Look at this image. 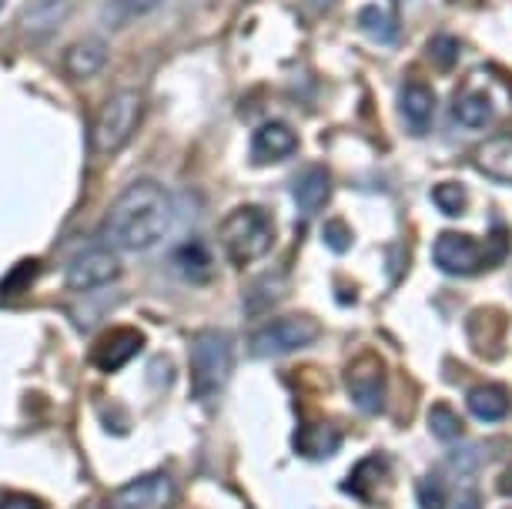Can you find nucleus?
I'll list each match as a JSON object with an SVG mask.
<instances>
[{
    "label": "nucleus",
    "instance_id": "1",
    "mask_svg": "<svg viewBox=\"0 0 512 509\" xmlns=\"http://www.w3.org/2000/svg\"><path fill=\"white\" fill-rule=\"evenodd\" d=\"M171 195L158 181H134L124 188L104 218V235L114 248L144 252L158 245L171 228Z\"/></svg>",
    "mask_w": 512,
    "mask_h": 509
},
{
    "label": "nucleus",
    "instance_id": "2",
    "mask_svg": "<svg viewBox=\"0 0 512 509\" xmlns=\"http://www.w3.org/2000/svg\"><path fill=\"white\" fill-rule=\"evenodd\" d=\"M221 245H225V255L235 265H251L268 255L275 245V225L268 218V211L258 205L235 208L221 222Z\"/></svg>",
    "mask_w": 512,
    "mask_h": 509
},
{
    "label": "nucleus",
    "instance_id": "3",
    "mask_svg": "<svg viewBox=\"0 0 512 509\" xmlns=\"http://www.w3.org/2000/svg\"><path fill=\"white\" fill-rule=\"evenodd\" d=\"M235 366V345L225 332H198L191 339V389L195 399H215L228 386Z\"/></svg>",
    "mask_w": 512,
    "mask_h": 509
},
{
    "label": "nucleus",
    "instance_id": "4",
    "mask_svg": "<svg viewBox=\"0 0 512 509\" xmlns=\"http://www.w3.org/2000/svg\"><path fill=\"white\" fill-rule=\"evenodd\" d=\"M144 118V94L141 91H118L104 101V108L98 111V121L91 128L94 151L101 155H114L124 144L134 138L138 124Z\"/></svg>",
    "mask_w": 512,
    "mask_h": 509
},
{
    "label": "nucleus",
    "instance_id": "5",
    "mask_svg": "<svg viewBox=\"0 0 512 509\" xmlns=\"http://www.w3.org/2000/svg\"><path fill=\"white\" fill-rule=\"evenodd\" d=\"M318 339V322L312 315H302V312H292V315H282V319H272L268 325L255 332L251 339V352L258 359H275V355H288V352H298L305 345H312Z\"/></svg>",
    "mask_w": 512,
    "mask_h": 509
},
{
    "label": "nucleus",
    "instance_id": "6",
    "mask_svg": "<svg viewBox=\"0 0 512 509\" xmlns=\"http://www.w3.org/2000/svg\"><path fill=\"white\" fill-rule=\"evenodd\" d=\"M345 389H349L352 402L362 412H375L385 409V396H389V369H385L382 355L375 352H359L355 359L345 366Z\"/></svg>",
    "mask_w": 512,
    "mask_h": 509
},
{
    "label": "nucleus",
    "instance_id": "7",
    "mask_svg": "<svg viewBox=\"0 0 512 509\" xmlns=\"http://www.w3.org/2000/svg\"><path fill=\"white\" fill-rule=\"evenodd\" d=\"M175 496L178 486L168 473H148L114 489L104 509H171Z\"/></svg>",
    "mask_w": 512,
    "mask_h": 509
},
{
    "label": "nucleus",
    "instance_id": "8",
    "mask_svg": "<svg viewBox=\"0 0 512 509\" xmlns=\"http://www.w3.org/2000/svg\"><path fill=\"white\" fill-rule=\"evenodd\" d=\"M121 278V258L111 252V248H84L81 255L67 265L64 272V285L71 292H94V288H104Z\"/></svg>",
    "mask_w": 512,
    "mask_h": 509
},
{
    "label": "nucleus",
    "instance_id": "9",
    "mask_svg": "<svg viewBox=\"0 0 512 509\" xmlns=\"http://www.w3.org/2000/svg\"><path fill=\"white\" fill-rule=\"evenodd\" d=\"M432 258H436V265L449 275H472L489 265L486 245L462 232H442L436 238V245H432Z\"/></svg>",
    "mask_w": 512,
    "mask_h": 509
},
{
    "label": "nucleus",
    "instance_id": "10",
    "mask_svg": "<svg viewBox=\"0 0 512 509\" xmlns=\"http://www.w3.org/2000/svg\"><path fill=\"white\" fill-rule=\"evenodd\" d=\"M144 335L131 325H121V329H108L98 335V342L91 345V366L101 372H118L121 366H128L134 355L141 352Z\"/></svg>",
    "mask_w": 512,
    "mask_h": 509
},
{
    "label": "nucleus",
    "instance_id": "11",
    "mask_svg": "<svg viewBox=\"0 0 512 509\" xmlns=\"http://www.w3.org/2000/svg\"><path fill=\"white\" fill-rule=\"evenodd\" d=\"M295 151H298V134L285 121L262 124L255 131V138H251V161L255 165H278V161L292 158Z\"/></svg>",
    "mask_w": 512,
    "mask_h": 509
},
{
    "label": "nucleus",
    "instance_id": "12",
    "mask_svg": "<svg viewBox=\"0 0 512 509\" xmlns=\"http://www.w3.org/2000/svg\"><path fill=\"white\" fill-rule=\"evenodd\" d=\"M292 195H295V205L302 215H318V211L332 201V175H328L322 165L305 168L302 175L295 178Z\"/></svg>",
    "mask_w": 512,
    "mask_h": 509
},
{
    "label": "nucleus",
    "instance_id": "13",
    "mask_svg": "<svg viewBox=\"0 0 512 509\" xmlns=\"http://www.w3.org/2000/svg\"><path fill=\"white\" fill-rule=\"evenodd\" d=\"M472 165L492 181H506L512 185V134H499V138L482 141L472 151Z\"/></svg>",
    "mask_w": 512,
    "mask_h": 509
},
{
    "label": "nucleus",
    "instance_id": "14",
    "mask_svg": "<svg viewBox=\"0 0 512 509\" xmlns=\"http://www.w3.org/2000/svg\"><path fill=\"white\" fill-rule=\"evenodd\" d=\"M399 111L412 131H429L432 114H436V94L425 81H409L399 94Z\"/></svg>",
    "mask_w": 512,
    "mask_h": 509
},
{
    "label": "nucleus",
    "instance_id": "15",
    "mask_svg": "<svg viewBox=\"0 0 512 509\" xmlns=\"http://www.w3.org/2000/svg\"><path fill=\"white\" fill-rule=\"evenodd\" d=\"M338 446H342V432H338L335 422H328V419H315L295 432V449L308 459L332 456Z\"/></svg>",
    "mask_w": 512,
    "mask_h": 509
},
{
    "label": "nucleus",
    "instance_id": "16",
    "mask_svg": "<svg viewBox=\"0 0 512 509\" xmlns=\"http://www.w3.org/2000/svg\"><path fill=\"white\" fill-rule=\"evenodd\" d=\"M502 329H506V315L496 309H482L469 319V342L479 355H499L502 352Z\"/></svg>",
    "mask_w": 512,
    "mask_h": 509
},
{
    "label": "nucleus",
    "instance_id": "17",
    "mask_svg": "<svg viewBox=\"0 0 512 509\" xmlns=\"http://www.w3.org/2000/svg\"><path fill=\"white\" fill-rule=\"evenodd\" d=\"M469 402V412L476 419L482 422H499V419H506L509 416V409H512V399H509V392L502 389V386H476L466 396Z\"/></svg>",
    "mask_w": 512,
    "mask_h": 509
},
{
    "label": "nucleus",
    "instance_id": "18",
    "mask_svg": "<svg viewBox=\"0 0 512 509\" xmlns=\"http://www.w3.org/2000/svg\"><path fill=\"white\" fill-rule=\"evenodd\" d=\"M67 64V74H74V78H94V74L101 71L104 64H108V47L104 41H77L71 51L64 57Z\"/></svg>",
    "mask_w": 512,
    "mask_h": 509
},
{
    "label": "nucleus",
    "instance_id": "19",
    "mask_svg": "<svg viewBox=\"0 0 512 509\" xmlns=\"http://www.w3.org/2000/svg\"><path fill=\"white\" fill-rule=\"evenodd\" d=\"M452 111H456V118L462 128H472V131H479V128H486V124L492 121V114H496V108H492V101L486 98L482 91H459V98L456 104H452Z\"/></svg>",
    "mask_w": 512,
    "mask_h": 509
},
{
    "label": "nucleus",
    "instance_id": "20",
    "mask_svg": "<svg viewBox=\"0 0 512 509\" xmlns=\"http://www.w3.org/2000/svg\"><path fill=\"white\" fill-rule=\"evenodd\" d=\"M164 0H108L101 11V21L104 27H111V31H118L124 24H134L141 21V17H148L151 11H158Z\"/></svg>",
    "mask_w": 512,
    "mask_h": 509
},
{
    "label": "nucleus",
    "instance_id": "21",
    "mask_svg": "<svg viewBox=\"0 0 512 509\" xmlns=\"http://www.w3.org/2000/svg\"><path fill=\"white\" fill-rule=\"evenodd\" d=\"M359 27L372 37V41H379V44H395V37H399V21H395V17L385 11V7H379V4L362 7V11H359Z\"/></svg>",
    "mask_w": 512,
    "mask_h": 509
},
{
    "label": "nucleus",
    "instance_id": "22",
    "mask_svg": "<svg viewBox=\"0 0 512 509\" xmlns=\"http://www.w3.org/2000/svg\"><path fill=\"white\" fill-rule=\"evenodd\" d=\"M385 459L382 456H372V459H365V463H359L355 466V473L345 479V489L349 493H355L359 499H365V496H372V489L379 486V483H385Z\"/></svg>",
    "mask_w": 512,
    "mask_h": 509
},
{
    "label": "nucleus",
    "instance_id": "23",
    "mask_svg": "<svg viewBox=\"0 0 512 509\" xmlns=\"http://www.w3.org/2000/svg\"><path fill=\"white\" fill-rule=\"evenodd\" d=\"M64 14H67V0H44V4H37L34 11L24 17V27L34 37L51 34V31H57V27H61Z\"/></svg>",
    "mask_w": 512,
    "mask_h": 509
},
{
    "label": "nucleus",
    "instance_id": "24",
    "mask_svg": "<svg viewBox=\"0 0 512 509\" xmlns=\"http://www.w3.org/2000/svg\"><path fill=\"white\" fill-rule=\"evenodd\" d=\"M432 201H436V208L442 215L459 218V215H466V208H469V191L462 188L459 181H442V185H436V191H432Z\"/></svg>",
    "mask_w": 512,
    "mask_h": 509
},
{
    "label": "nucleus",
    "instance_id": "25",
    "mask_svg": "<svg viewBox=\"0 0 512 509\" xmlns=\"http://www.w3.org/2000/svg\"><path fill=\"white\" fill-rule=\"evenodd\" d=\"M178 268L185 272L191 282H205L211 275V255L205 245L188 242L185 248H178Z\"/></svg>",
    "mask_w": 512,
    "mask_h": 509
},
{
    "label": "nucleus",
    "instance_id": "26",
    "mask_svg": "<svg viewBox=\"0 0 512 509\" xmlns=\"http://www.w3.org/2000/svg\"><path fill=\"white\" fill-rule=\"evenodd\" d=\"M429 429L436 432L442 443H452V439L462 436V419L449 406L439 402V406H432V412H429Z\"/></svg>",
    "mask_w": 512,
    "mask_h": 509
},
{
    "label": "nucleus",
    "instance_id": "27",
    "mask_svg": "<svg viewBox=\"0 0 512 509\" xmlns=\"http://www.w3.org/2000/svg\"><path fill=\"white\" fill-rule=\"evenodd\" d=\"M37 272H41V262H37V258H24L21 265L11 268V272L4 275V282H0V295H14V292H24V288H31Z\"/></svg>",
    "mask_w": 512,
    "mask_h": 509
},
{
    "label": "nucleus",
    "instance_id": "28",
    "mask_svg": "<svg viewBox=\"0 0 512 509\" xmlns=\"http://www.w3.org/2000/svg\"><path fill=\"white\" fill-rule=\"evenodd\" d=\"M429 61L436 64V71H452L459 61V44L452 37H432L429 41Z\"/></svg>",
    "mask_w": 512,
    "mask_h": 509
},
{
    "label": "nucleus",
    "instance_id": "29",
    "mask_svg": "<svg viewBox=\"0 0 512 509\" xmlns=\"http://www.w3.org/2000/svg\"><path fill=\"white\" fill-rule=\"evenodd\" d=\"M415 493H419V506L422 509H446L449 506L446 483H442V479H436V476H425Z\"/></svg>",
    "mask_w": 512,
    "mask_h": 509
},
{
    "label": "nucleus",
    "instance_id": "30",
    "mask_svg": "<svg viewBox=\"0 0 512 509\" xmlns=\"http://www.w3.org/2000/svg\"><path fill=\"white\" fill-rule=\"evenodd\" d=\"M322 235H325V245L332 248V252H338V255L349 252L352 242H355V238H352V228L345 225V222H328Z\"/></svg>",
    "mask_w": 512,
    "mask_h": 509
},
{
    "label": "nucleus",
    "instance_id": "31",
    "mask_svg": "<svg viewBox=\"0 0 512 509\" xmlns=\"http://www.w3.org/2000/svg\"><path fill=\"white\" fill-rule=\"evenodd\" d=\"M0 509H44V503L24 493H4L0 496Z\"/></svg>",
    "mask_w": 512,
    "mask_h": 509
},
{
    "label": "nucleus",
    "instance_id": "32",
    "mask_svg": "<svg viewBox=\"0 0 512 509\" xmlns=\"http://www.w3.org/2000/svg\"><path fill=\"white\" fill-rule=\"evenodd\" d=\"M496 486H499V493H502V496H512V469H506V473L499 476V483H496Z\"/></svg>",
    "mask_w": 512,
    "mask_h": 509
},
{
    "label": "nucleus",
    "instance_id": "33",
    "mask_svg": "<svg viewBox=\"0 0 512 509\" xmlns=\"http://www.w3.org/2000/svg\"><path fill=\"white\" fill-rule=\"evenodd\" d=\"M332 4H335V0H305V7H312V14H325Z\"/></svg>",
    "mask_w": 512,
    "mask_h": 509
},
{
    "label": "nucleus",
    "instance_id": "34",
    "mask_svg": "<svg viewBox=\"0 0 512 509\" xmlns=\"http://www.w3.org/2000/svg\"><path fill=\"white\" fill-rule=\"evenodd\" d=\"M0 7H4V0H0Z\"/></svg>",
    "mask_w": 512,
    "mask_h": 509
}]
</instances>
